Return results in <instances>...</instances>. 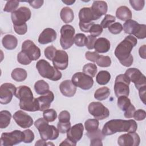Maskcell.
Masks as SVG:
<instances>
[{
  "mask_svg": "<svg viewBox=\"0 0 146 146\" xmlns=\"http://www.w3.org/2000/svg\"><path fill=\"white\" fill-rule=\"evenodd\" d=\"M76 145V143L72 141L68 138L64 140H63L60 144V145H71V146H75Z\"/></svg>",
  "mask_w": 146,
  "mask_h": 146,
  "instance_id": "6125c7cd",
  "label": "cell"
},
{
  "mask_svg": "<svg viewBox=\"0 0 146 146\" xmlns=\"http://www.w3.org/2000/svg\"><path fill=\"white\" fill-rule=\"evenodd\" d=\"M110 90L107 87H103L96 90L94 93V98L98 100H104L108 98Z\"/></svg>",
  "mask_w": 146,
  "mask_h": 146,
  "instance_id": "d6a6232c",
  "label": "cell"
},
{
  "mask_svg": "<svg viewBox=\"0 0 146 146\" xmlns=\"http://www.w3.org/2000/svg\"><path fill=\"white\" fill-rule=\"evenodd\" d=\"M71 81L76 87L84 90H90L94 84L92 78L82 72L75 73L72 76Z\"/></svg>",
  "mask_w": 146,
  "mask_h": 146,
  "instance_id": "30bf717a",
  "label": "cell"
},
{
  "mask_svg": "<svg viewBox=\"0 0 146 146\" xmlns=\"http://www.w3.org/2000/svg\"><path fill=\"white\" fill-rule=\"evenodd\" d=\"M23 132L24 133V136H25L23 142H24L25 143H31L34 140V137H35L33 132L29 129H26Z\"/></svg>",
  "mask_w": 146,
  "mask_h": 146,
  "instance_id": "681fc988",
  "label": "cell"
},
{
  "mask_svg": "<svg viewBox=\"0 0 146 146\" xmlns=\"http://www.w3.org/2000/svg\"><path fill=\"white\" fill-rule=\"evenodd\" d=\"M99 121L96 119H87L84 123L85 129L87 132H92L97 129L99 127Z\"/></svg>",
  "mask_w": 146,
  "mask_h": 146,
  "instance_id": "e575fe53",
  "label": "cell"
},
{
  "mask_svg": "<svg viewBox=\"0 0 146 146\" xmlns=\"http://www.w3.org/2000/svg\"><path fill=\"white\" fill-rule=\"evenodd\" d=\"M11 119V113L6 110L0 112V127L1 129L6 128L10 123Z\"/></svg>",
  "mask_w": 146,
  "mask_h": 146,
  "instance_id": "4dcf8cb0",
  "label": "cell"
},
{
  "mask_svg": "<svg viewBox=\"0 0 146 146\" xmlns=\"http://www.w3.org/2000/svg\"><path fill=\"white\" fill-rule=\"evenodd\" d=\"M137 43V39L129 35L126 36L116 47L115 55L123 66L128 67L133 63V58L131 54V51Z\"/></svg>",
  "mask_w": 146,
  "mask_h": 146,
  "instance_id": "6da1fadb",
  "label": "cell"
},
{
  "mask_svg": "<svg viewBox=\"0 0 146 146\" xmlns=\"http://www.w3.org/2000/svg\"><path fill=\"white\" fill-rule=\"evenodd\" d=\"M60 44L63 49L70 48L74 43L75 29L70 25H64L60 29Z\"/></svg>",
  "mask_w": 146,
  "mask_h": 146,
  "instance_id": "52a82bcc",
  "label": "cell"
},
{
  "mask_svg": "<svg viewBox=\"0 0 146 146\" xmlns=\"http://www.w3.org/2000/svg\"><path fill=\"white\" fill-rule=\"evenodd\" d=\"M96 62L99 67H108L111 66V60L108 56L99 55Z\"/></svg>",
  "mask_w": 146,
  "mask_h": 146,
  "instance_id": "f35d334b",
  "label": "cell"
},
{
  "mask_svg": "<svg viewBox=\"0 0 146 146\" xmlns=\"http://www.w3.org/2000/svg\"><path fill=\"white\" fill-rule=\"evenodd\" d=\"M79 22L88 23L92 21L97 20L95 16L91 7H83L81 9L79 12Z\"/></svg>",
  "mask_w": 146,
  "mask_h": 146,
  "instance_id": "cb8c5ba5",
  "label": "cell"
},
{
  "mask_svg": "<svg viewBox=\"0 0 146 146\" xmlns=\"http://www.w3.org/2000/svg\"><path fill=\"white\" fill-rule=\"evenodd\" d=\"M110 47L111 44L110 41L103 37L97 39L94 44V48L98 53H106L110 50Z\"/></svg>",
  "mask_w": 146,
  "mask_h": 146,
  "instance_id": "d4e9b609",
  "label": "cell"
},
{
  "mask_svg": "<svg viewBox=\"0 0 146 146\" xmlns=\"http://www.w3.org/2000/svg\"><path fill=\"white\" fill-rule=\"evenodd\" d=\"M96 38L92 35H88L87 36V41L86 46L88 50H92L94 48V44L96 40Z\"/></svg>",
  "mask_w": 146,
  "mask_h": 146,
  "instance_id": "11a10c76",
  "label": "cell"
},
{
  "mask_svg": "<svg viewBox=\"0 0 146 146\" xmlns=\"http://www.w3.org/2000/svg\"><path fill=\"white\" fill-rule=\"evenodd\" d=\"M34 125L38 130L41 138L45 141L55 140L59 136L58 129L55 126L49 125L44 118L37 119L34 123Z\"/></svg>",
  "mask_w": 146,
  "mask_h": 146,
  "instance_id": "277c9868",
  "label": "cell"
},
{
  "mask_svg": "<svg viewBox=\"0 0 146 146\" xmlns=\"http://www.w3.org/2000/svg\"><path fill=\"white\" fill-rule=\"evenodd\" d=\"M54 66L58 70H64L68 64V56L64 50H57L56 54L52 60Z\"/></svg>",
  "mask_w": 146,
  "mask_h": 146,
  "instance_id": "e0dca14e",
  "label": "cell"
},
{
  "mask_svg": "<svg viewBox=\"0 0 146 146\" xmlns=\"http://www.w3.org/2000/svg\"><path fill=\"white\" fill-rule=\"evenodd\" d=\"M31 16V12L27 7H21L11 13V18L13 25L19 26L26 23Z\"/></svg>",
  "mask_w": 146,
  "mask_h": 146,
  "instance_id": "7c38bea8",
  "label": "cell"
},
{
  "mask_svg": "<svg viewBox=\"0 0 146 146\" xmlns=\"http://www.w3.org/2000/svg\"><path fill=\"white\" fill-rule=\"evenodd\" d=\"M123 30V26L119 22H115L108 27V31L113 34H118Z\"/></svg>",
  "mask_w": 146,
  "mask_h": 146,
  "instance_id": "f6af8a7d",
  "label": "cell"
},
{
  "mask_svg": "<svg viewBox=\"0 0 146 146\" xmlns=\"http://www.w3.org/2000/svg\"><path fill=\"white\" fill-rule=\"evenodd\" d=\"M36 68L41 76L52 81H57L61 79L62 73L54 66L44 59L38 60L36 64Z\"/></svg>",
  "mask_w": 146,
  "mask_h": 146,
  "instance_id": "5b68a950",
  "label": "cell"
},
{
  "mask_svg": "<svg viewBox=\"0 0 146 146\" xmlns=\"http://www.w3.org/2000/svg\"><path fill=\"white\" fill-rule=\"evenodd\" d=\"M135 111H136L135 107H134V106L132 104H131L129 106V107L125 111V112L124 114V117L126 118H128V119L133 117V113Z\"/></svg>",
  "mask_w": 146,
  "mask_h": 146,
  "instance_id": "6f0895ef",
  "label": "cell"
},
{
  "mask_svg": "<svg viewBox=\"0 0 146 146\" xmlns=\"http://www.w3.org/2000/svg\"><path fill=\"white\" fill-rule=\"evenodd\" d=\"M62 2L67 5H71L72 4L75 3V1H62Z\"/></svg>",
  "mask_w": 146,
  "mask_h": 146,
  "instance_id": "03108f58",
  "label": "cell"
},
{
  "mask_svg": "<svg viewBox=\"0 0 146 146\" xmlns=\"http://www.w3.org/2000/svg\"><path fill=\"white\" fill-rule=\"evenodd\" d=\"M56 51L57 50L54 46H53L52 45L49 46L44 49V56L47 59L52 60L56 54Z\"/></svg>",
  "mask_w": 146,
  "mask_h": 146,
  "instance_id": "b9f144b4",
  "label": "cell"
},
{
  "mask_svg": "<svg viewBox=\"0 0 146 146\" xmlns=\"http://www.w3.org/2000/svg\"><path fill=\"white\" fill-rule=\"evenodd\" d=\"M123 29L126 34L135 35L139 39H144L146 37V25L139 24L134 20L129 19L124 23Z\"/></svg>",
  "mask_w": 146,
  "mask_h": 146,
  "instance_id": "8992f818",
  "label": "cell"
},
{
  "mask_svg": "<svg viewBox=\"0 0 146 146\" xmlns=\"http://www.w3.org/2000/svg\"><path fill=\"white\" fill-rule=\"evenodd\" d=\"M88 110L89 113L98 120H104L110 115L108 109L99 102H94L90 103Z\"/></svg>",
  "mask_w": 146,
  "mask_h": 146,
  "instance_id": "8fae6325",
  "label": "cell"
},
{
  "mask_svg": "<svg viewBox=\"0 0 146 146\" xmlns=\"http://www.w3.org/2000/svg\"><path fill=\"white\" fill-rule=\"evenodd\" d=\"M59 89L63 95L69 98L72 97L76 91V87L70 80H65L61 82Z\"/></svg>",
  "mask_w": 146,
  "mask_h": 146,
  "instance_id": "7402d4cb",
  "label": "cell"
},
{
  "mask_svg": "<svg viewBox=\"0 0 146 146\" xmlns=\"http://www.w3.org/2000/svg\"><path fill=\"white\" fill-rule=\"evenodd\" d=\"M116 21V18L110 14H106L101 22V26L102 28L106 29L113 22Z\"/></svg>",
  "mask_w": 146,
  "mask_h": 146,
  "instance_id": "60d3db41",
  "label": "cell"
},
{
  "mask_svg": "<svg viewBox=\"0 0 146 146\" xmlns=\"http://www.w3.org/2000/svg\"><path fill=\"white\" fill-rule=\"evenodd\" d=\"M87 36L82 33H78L74 36V43L78 47H83L86 46Z\"/></svg>",
  "mask_w": 146,
  "mask_h": 146,
  "instance_id": "ab89813d",
  "label": "cell"
},
{
  "mask_svg": "<svg viewBox=\"0 0 146 146\" xmlns=\"http://www.w3.org/2000/svg\"><path fill=\"white\" fill-rule=\"evenodd\" d=\"M139 94L141 100L145 104V94H146V86L141 87L139 90Z\"/></svg>",
  "mask_w": 146,
  "mask_h": 146,
  "instance_id": "91938a15",
  "label": "cell"
},
{
  "mask_svg": "<svg viewBox=\"0 0 146 146\" xmlns=\"http://www.w3.org/2000/svg\"><path fill=\"white\" fill-rule=\"evenodd\" d=\"M2 43L3 47L9 50H11L15 49L18 44L17 38L10 34H7L5 35L2 40Z\"/></svg>",
  "mask_w": 146,
  "mask_h": 146,
  "instance_id": "484cf974",
  "label": "cell"
},
{
  "mask_svg": "<svg viewBox=\"0 0 146 146\" xmlns=\"http://www.w3.org/2000/svg\"><path fill=\"white\" fill-rule=\"evenodd\" d=\"M84 128L82 123H78L71 127L67 132V137L72 141L77 143L82 137Z\"/></svg>",
  "mask_w": 146,
  "mask_h": 146,
  "instance_id": "ffe728a7",
  "label": "cell"
},
{
  "mask_svg": "<svg viewBox=\"0 0 146 146\" xmlns=\"http://www.w3.org/2000/svg\"><path fill=\"white\" fill-rule=\"evenodd\" d=\"M13 119L16 123L22 128H27L33 124V118L23 111L19 110L13 115Z\"/></svg>",
  "mask_w": 146,
  "mask_h": 146,
  "instance_id": "ac0fdd59",
  "label": "cell"
},
{
  "mask_svg": "<svg viewBox=\"0 0 146 146\" xmlns=\"http://www.w3.org/2000/svg\"><path fill=\"white\" fill-rule=\"evenodd\" d=\"M49 85L43 80H39L35 82L34 89L36 93L38 95H43L49 91Z\"/></svg>",
  "mask_w": 146,
  "mask_h": 146,
  "instance_id": "f546056e",
  "label": "cell"
},
{
  "mask_svg": "<svg viewBox=\"0 0 146 146\" xmlns=\"http://www.w3.org/2000/svg\"><path fill=\"white\" fill-rule=\"evenodd\" d=\"M70 128H71L70 121H68V122L59 121L57 124V129H58L59 133H66Z\"/></svg>",
  "mask_w": 146,
  "mask_h": 146,
  "instance_id": "c3c4849f",
  "label": "cell"
},
{
  "mask_svg": "<svg viewBox=\"0 0 146 146\" xmlns=\"http://www.w3.org/2000/svg\"><path fill=\"white\" fill-rule=\"evenodd\" d=\"M15 96L19 99V107L21 110L35 112L39 111V105L36 98H34L30 87L20 86L17 89Z\"/></svg>",
  "mask_w": 146,
  "mask_h": 146,
  "instance_id": "3957f363",
  "label": "cell"
},
{
  "mask_svg": "<svg viewBox=\"0 0 146 146\" xmlns=\"http://www.w3.org/2000/svg\"><path fill=\"white\" fill-rule=\"evenodd\" d=\"M16 87L11 83H5L0 87V103L2 104H7L15 95Z\"/></svg>",
  "mask_w": 146,
  "mask_h": 146,
  "instance_id": "5bb4252c",
  "label": "cell"
},
{
  "mask_svg": "<svg viewBox=\"0 0 146 146\" xmlns=\"http://www.w3.org/2000/svg\"><path fill=\"white\" fill-rule=\"evenodd\" d=\"M116 17L121 21H127L131 19L132 12L127 6H121L117 9L116 11Z\"/></svg>",
  "mask_w": 146,
  "mask_h": 146,
  "instance_id": "4316f807",
  "label": "cell"
},
{
  "mask_svg": "<svg viewBox=\"0 0 146 146\" xmlns=\"http://www.w3.org/2000/svg\"><path fill=\"white\" fill-rule=\"evenodd\" d=\"M17 60L18 62L23 65H28L31 62V60L29 57L23 51H21L17 55Z\"/></svg>",
  "mask_w": 146,
  "mask_h": 146,
  "instance_id": "7bdbcfd3",
  "label": "cell"
},
{
  "mask_svg": "<svg viewBox=\"0 0 146 146\" xmlns=\"http://www.w3.org/2000/svg\"><path fill=\"white\" fill-rule=\"evenodd\" d=\"M60 17L64 23L71 22L74 18V14L72 10L68 7H64L60 11Z\"/></svg>",
  "mask_w": 146,
  "mask_h": 146,
  "instance_id": "83f0119b",
  "label": "cell"
},
{
  "mask_svg": "<svg viewBox=\"0 0 146 146\" xmlns=\"http://www.w3.org/2000/svg\"><path fill=\"white\" fill-rule=\"evenodd\" d=\"M97 71H98L97 66L94 63H89L86 64L83 67V72L85 74L92 78L95 76L96 74L97 73Z\"/></svg>",
  "mask_w": 146,
  "mask_h": 146,
  "instance_id": "836d02e7",
  "label": "cell"
},
{
  "mask_svg": "<svg viewBox=\"0 0 146 146\" xmlns=\"http://www.w3.org/2000/svg\"><path fill=\"white\" fill-rule=\"evenodd\" d=\"M140 139L135 132H128L120 135L117 139V144L120 146H138Z\"/></svg>",
  "mask_w": 146,
  "mask_h": 146,
  "instance_id": "2e32d148",
  "label": "cell"
},
{
  "mask_svg": "<svg viewBox=\"0 0 146 146\" xmlns=\"http://www.w3.org/2000/svg\"><path fill=\"white\" fill-rule=\"evenodd\" d=\"M22 51L24 52L31 60H36L40 56V50L31 40H25L22 44Z\"/></svg>",
  "mask_w": 146,
  "mask_h": 146,
  "instance_id": "9a60e30c",
  "label": "cell"
},
{
  "mask_svg": "<svg viewBox=\"0 0 146 146\" xmlns=\"http://www.w3.org/2000/svg\"><path fill=\"white\" fill-rule=\"evenodd\" d=\"M146 117V112L143 110H137V111H135L133 117L137 121H141L145 119Z\"/></svg>",
  "mask_w": 146,
  "mask_h": 146,
  "instance_id": "f907efd6",
  "label": "cell"
},
{
  "mask_svg": "<svg viewBox=\"0 0 146 146\" xmlns=\"http://www.w3.org/2000/svg\"><path fill=\"white\" fill-rule=\"evenodd\" d=\"M56 31L51 28H46L43 30L38 38V42L41 44H46L54 42L56 38Z\"/></svg>",
  "mask_w": 146,
  "mask_h": 146,
  "instance_id": "44dd1931",
  "label": "cell"
},
{
  "mask_svg": "<svg viewBox=\"0 0 146 146\" xmlns=\"http://www.w3.org/2000/svg\"><path fill=\"white\" fill-rule=\"evenodd\" d=\"M14 29L15 32L18 35H24L26 33L27 31V26L26 23L19 25V26H14Z\"/></svg>",
  "mask_w": 146,
  "mask_h": 146,
  "instance_id": "816d5d0a",
  "label": "cell"
},
{
  "mask_svg": "<svg viewBox=\"0 0 146 146\" xmlns=\"http://www.w3.org/2000/svg\"><path fill=\"white\" fill-rule=\"evenodd\" d=\"M35 145H38V146H40V145H48L47 143L46 142L45 140L42 139L38 140L35 144Z\"/></svg>",
  "mask_w": 146,
  "mask_h": 146,
  "instance_id": "e7e4bbea",
  "label": "cell"
},
{
  "mask_svg": "<svg viewBox=\"0 0 146 146\" xmlns=\"http://www.w3.org/2000/svg\"><path fill=\"white\" fill-rule=\"evenodd\" d=\"M145 51H146V46L144 44L142 46H141L139 50V54L140 56L144 59L146 58Z\"/></svg>",
  "mask_w": 146,
  "mask_h": 146,
  "instance_id": "94428289",
  "label": "cell"
},
{
  "mask_svg": "<svg viewBox=\"0 0 146 146\" xmlns=\"http://www.w3.org/2000/svg\"><path fill=\"white\" fill-rule=\"evenodd\" d=\"M111 79V75L107 71H99L96 76V81L100 85L107 84Z\"/></svg>",
  "mask_w": 146,
  "mask_h": 146,
  "instance_id": "1f68e13d",
  "label": "cell"
},
{
  "mask_svg": "<svg viewBox=\"0 0 146 146\" xmlns=\"http://www.w3.org/2000/svg\"><path fill=\"white\" fill-rule=\"evenodd\" d=\"M129 3L132 7L136 11H140L144 7L145 1L144 0H130Z\"/></svg>",
  "mask_w": 146,
  "mask_h": 146,
  "instance_id": "7dc6e473",
  "label": "cell"
},
{
  "mask_svg": "<svg viewBox=\"0 0 146 146\" xmlns=\"http://www.w3.org/2000/svg\"><path fill=\"white\" fill-rule=\"evenodd\" d=\"M94 24V22H88V23H84V22H80L79 23V26L80 30L83 32L88 33L91 26Z\"/></svg>",
  "mask_w": 146,
  "mask_h": 146,
  "instance_id": "9f6ffc18",
  "label": "cell"
},
{
  "mask_svg": "<svg viewBox=\"0 0 146 146\" xmlns=\"http://www.w3.org/2000/svg\"><path fill=\"white\" fill-rule=\"evenodd\" d=\"M125 75L130 81L134 83L138 90L141 87L146 86V78L137 68H129L126 70Z\"/></svg>",
  "mask_w": 146,
  "mask_h": 146,
  "instance_id": "4fadbf2b",
  "label": "cell"
},
{
  "mask_svg": "<svg viewBox=\"0 0 146 146\" xmlns=\"http://www.w3.org/2000/svg\"><path fill=\"white\" fill-rule=\"evenodd\" d=\"M19 4V1H9L6 2L5 6L3 9V11L8 13H13L15 11Z\"/></svg>",
  "mask_w": 146,
  "mask_h": 146,
  "instance_id": "74e56055",
  "label": "cell"
},
{
  "mask_svg": "<svg viewBox=\"0 0 146 146\" xmlns=\"http://www.w3.org/2000/svg\"><path fill=\"white\" fill-rule=\"evenodd\" d=\"M102 140H101L100 139H92V140H91L90 145H92V146H95V145L100 146V145H103V143H102Z\"/></svg>",
  "mask_w": 146,
  "mask_h": 146,
  "instance_id": "be15d7a7",
  "label": "cell"
},
{
  "mask_svg": "<svg viewBox=\"0 0 146 146\" xmlns=\"http://www.w3.org/2000/svg\"><path fill=\"white\" fill-rule=\"evenodd\" d=\"M91 9L96 19H98L107 13L108 10L107 3L103 1H95L93 2Z\"/></svg>",
  "mask_w": 146,
  "mask_h": 146,
  "instance_id": "603a6c76",
  "label": "cell"
},
{
  "mask_svg": "<svg viewBox=\"0 0 146 146\" xmlns=\"http://www.w3.org/2000/svg\"><path fill=\"white\" fill-rule=\"evenodd\" d=\"M103 32V28L99 24H94L90 30L89 33L91 34V35L94 36V37H96L99 36Z\"/></svg>",
  "mask_w": 146,
  "mask_h": 146,
  "instance_id": "bcb514c9",
  "label": "cell"
},
{
  "mask_svg": "<svg viewBox=\"0 0 146 146\" xmlns=\"http://www.w3.org/2000/svg\"><path fill=\"white\" fill-rule=\"evenodd\" d=\"M59 121L60 122H68L70 120V114L67 111H62L60 112L58 116Z\"/></svg>",
  "mask_w": 146,
  "mask_h": 146,
  "instance_id": "f5cc1de1",
  "label": "cell"
},
{
  "mask_svg": "<svg viewBox=\"0 0 146 146\" xmlns=\"http://www.w3.org/2000/svg\"><path fill=\"white\" fill-rule=\"evenodd\" d=\"M137 124L134 120L113 119L104 125L102 133L105 136L112 135L116 132H135Z\"/></svg>",
  "mask_w": 146,
  "mask_h": 146,
  "instance_id": "7a4b0ae2",
  "label": "cell"
},
{
  "mask_svg": "<svg viewBox=\"0 0 146 146\" xmlns=\"http://www.w3.org/2000/svg\"><path fill=\"white\" fill-rule=\"evenodd\" d=\"M28 2L30 5L34 9L40 8L43 4L44 1L43 0H36V1H26Z\"/></svg>",
  "mask_w": 146,
  "mask_h": 146,
  "instance_id": "680465c9",
  "label": "cell"
},
{
  "mask_svg": "<svg viewBox=\"0 0 146 146\" xmlns=\"http://www.w3.org/2000/svg\"><path fill=\"white\" fill-rule=\"evenodd\" d=\"M43 118L48 122H52L57 117V113L54 109H47L43 111Z\"/></svg>",
  "mask_w": 146,
  "mask_h": 146,
  "instance_id": "8d00e7d4",
  "label": "cell"
},
{
  "mask_svg": "<svg viewBox=\"0 0 146 146\" xmlns=\"http://www.w3.org/2000/svg\"><path fill=\"white\" fill-rule=\"evenodd\" d=\"M131 104L130 99L126 96H120L117 98V106L123 111H125Z\"/></svg>",
  "mask_w": 146,
  "mask_h": 146,
  "instance_id": "d590c367",
  "label": "cell"
},
{
  "mask_svg": "<svg viewBox=\"0 0 146 146\" xmlns=\"http://www.w3.org/2000/svg\"><path fill=\"white\" fill-rule=\"evenodd\" d=\"M86 135L88 136L89 139H90V140L95 139H100L101 140H103L105 137V135L103 134L102 132L99 128L92 132H87Z\"/></svg>",
  "mask_w": 146,
  "mask_h": 146,
  "instance_id": "ee69618b",
  "label": "cell"
},
{
  "mask_svg": "<svg viewBox=\"0 0 146 146\" xmlns=\"http://www.w3.org/2000/svg\"><path fill=\"white\" fill-rule=\"evenodd\" d=\"M99 56V54L98 52H96V51H94V52L87 51L85 54L86 58L87 60L93 62H96Z\"/></svg>",
  "mask_w": 146,
  "mask_h": 146,
  "instance_id": "db71d44e",
  "label": "cell"
},
{
  "mask_svg": "<svg viewBox=\"0 0 146 146\" xmlns=\"http://www.w3.org/2000/svg\"><path fill=\"white\" fill-rule=\"evenodd\" d=\"M11 76L13 79L16 82H23L26 79L27 73L23 68H16L13 70Z\"/></svg>",
  "mask_w": 146,
  "mask_h": 146,
  "instance_id": "f1b7e54d",
  "label": "cell"
},
{
  "mask_svg": "<svg viewBox=\"0 0 146 146\" xmlns=\"http://www.w3.org/2000/svg\"><path fill=\"white\" fill-rule=\"evenodd\" d=\"M54 99V95L53 92L50 90L46 94L37 98L36 100L39 105V111H44L48 109Z\"/></svg>",
  "mask_w": 146,
  "mask_h": 146,
  "instance_id": "d6986e66",
  "label": "cell"
},
{
  "mask_svg": "<svg viewBox=\"0 0 146 146\" xmlns=\"http://www.w3.org/2000/svg\"><path fill=\"white\" fill-rule=\"evenodd\" d=\"M131 81L125 74H120L116 77L114 91L117 98L120 96H128L129 94V85Z\"/></svg>",
  "mask_w": 146,
  "mask_h": 146,
  "instance_id": "9c48e42d",
  "label": "cell"
},
{
  "mask_svg": "<svg viewBox=\"0 0 146 146\" xmlns=\"http://www.w3.org/2000/svg\"><path fill=\"white\" fill-rule=\"evenodd\" d=\"M24 133L19 130L2 133L1 137V146H12L23 141Z\"/></svg>",
  "mask_w": 146,
  "mask_h": 146,
  "instance_id": "ba28073f",
  "label": "cell"
}]
</instances>
